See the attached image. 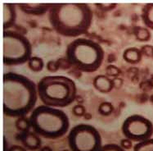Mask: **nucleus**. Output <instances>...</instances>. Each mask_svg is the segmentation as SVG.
I'll use <instances>...</instances> for the list:
<instances>
[{"mask_svg":"<svg viewBox=\"0 0 153 151\" xmlns=\"http://www.w3.org/2000/svg\"><path fill=\"white\" fill-rule=\"evenodd\" d=\"M30 121L33 132L48 140H56L66 135L70 127L69 117L57 108L39 105L32 111Z\"/></svg>","mask_w":153,"mask_h":151,"instance_id":"obj_5","label":"nucleus"},{"mask_svg":"<svg viewBox=\"0 0 153 151\" xmlns=\"http://www.w3.org/2000/svg\"><path fill=\"white\" fill-rule=\"evenodd\" d=\"M134 34L136 40L139 42H147L150 40L152 38L150 30L147 27L137 26L134 29Z\"/></svg>","mask_w":153,"mask_h":151,"instance_id":"obj_15","label":"nucleus"},{"mask_svg":"<svg viewBox=\"0 0 153 151\" xmlns=\"http://www.w3.org/2000/svg\"><path fill=\"white\" fill-rule=\"evenodd\" d=\"M133 151H153V138L137 142L134 146Z\"/></svg>","mask_w":153,"mask_h":151,"instance_id":"obj_18","label":"nucleus"},{"mask_svg":"<svg viewBox=\"0 0 153 151\" xmlns=\"http://www.w3.org/2000/svg\"><path fill=\"white\" fill-rule=\"evenodd\" d=\"M46 67H47V69L49 72L55 73L56 71H58L60 68L59 62L58 61H54V60H50V61L48 62Z\"/></svg>","mask_w":153,"mask_h":151,"instance_id":"obj_25","label":"nucleus"},{"mask_svg":"<svg viewBox=\"0 0 153 151\" xmlns=\"http://www.w3.org/2000/svg\"><path fill=\"white\" fill-rule=\"evenodd\" d=\"M61 151H71V150H61Z\"/></svg>","mask_w":153,"mask_h":151,"instance_id":"obj_31","label":"nucleus"},{"mask_svg":"<svg viewBox=\"0 0 153 151\" xmlns=\"http://www.w3.org/2000/svg\"><path fill=\"white\" fill-rule=\"evenodd\" d=\"M120 146L122 148L125 149V150H130V149L133 147V143H132V141L128 140L127 138H125L121 140L120 141Z\"/></svg>","mask_w":153,"mask_h":151,"instance_id":"obj_26","label":"nucleus"},{"mask_svg":"<svg viewBox=\"0 0 153 151\" xmlns=\"http://www.w3.org/2000/svg\"><path fill=\"white\" fill-rule=\"evenodd\" d=\"M113 83H114V88H120L123 84V80L120 77H116V78L112 79Z\"/></svg>","mask_w":153,"mask_h":151,"instance_id":"obj_28","label":"nucleus"},{"mask_svg":"<svg viewBox=\"0 0 153 151\" xmlns=\"http://www.w3.org/2000/svg\"><path fill=\"white\" fill-rule=\"evenodd\" d=\"M32 45L28 38L15 31H3V61L5 66H19L31 58Z\"/></svg>","mask_w":153,"mask_h":151,"instance_id":"obj_6","label":"nucleus"},{"mask_svg":"<svg viewBox=\"0 0 153 151\" xmlns=\"http://www.w3.org/2000/svg\"><path fill=\"white\" fill-rule=\"evenodd\" d=\"M67 140L71 151H99L102 147L100 133L89 124L80 123L73 126Z\"/></svg>","mask_w":153,"mask_h":151,"instance_id":"obj_7","label":"nucleus"},{"mask_svg":"<svg viewBox=\"0 0 153 151\" xmlns=\"http://www.w3.org/2000/svg\"><path fill=\"white\" fill-rule=\"evenodd\" d=\"M16 140L21 142L26 150L30 151L39 150L42 145L40 135L30 131L26 132H20L16 135Z\"/></svg>","mask_w":153,"mask_h":151,"instance_id":"obj_9","label":"nucleus"},{"mask_svg":"<svg viewBox=\"0 0 153 151\" xmlns=\"http://www.w3.org/2000/svg\"><path fill=\"white\" fill-rule=\"evenodd\" d=\"M22 13L31 16H43L48 13L52 3H18L16 4Z\"/></svg>","mask_w":153,"mask_h":151,"instance_id":"obj_10","label":"nucleus"},{"mask_svg":"<svg viewBox=\"0 0 153 151\" xmlns=\"http://www.w3.org/2000/svg\"><path fill=\"white\" fill-rule=\"evenodd\" d=\"M39 151H53V150L49 146H43L39 150Z\"/></svg>","mask_w":153,"mask_h":151,"instance_id":"obj_29","label":"nucleus"},{"mask_svg":"<svg viewBox=\"0 0 153 151\" xmlns=\"http://www.w3.org/2000/svg\"><path fill=\"white\" fill-rule=\"evenodd\" d=\"M143 54L141 52L140 49H137L136 47H129L127 48L123 52V59L125 60L126 63L129 64H137L141 62L143 58Z\"/></svg>","mask_w":153,"mask_h":151,"instance_id":"obj_13","label":"nucleus"},{"mask_svg":"<svg viewBox=\"0 0 153 151\" xmlns=\"http://www.w3.org/2000/svg\"><path fill=\"white\" fill-rule=\"evenodd\" d=\"M15 126L20 132H30L31 128V124L30 121V117L26 116H22L17 117L15 122Z\"/></svg>","mask_w":153,"mask_h":151,"instance_id":"obj_16","label":"nucleus"},{"mask_svg":"<svg viewBox=\"0 0 153 151\" xmlns=\"http://www.w3.org/2000/svg\"><path fill=\"white\" fill-rule=\"evenodd\" d=\"M97 111L102 116H109L114 112V106L110 102H103L99 104Z\"/></svg>","mask_w":153,"mask_h":151,"instance_id":"obj_19","label":"nucleus"},{"mask_svg":"<svg viewBox=\"0 0 153 151\" xmlns=\"http://www.w3.org/2000/svg\"><path fill=\"white\" fill-rule=\"evenodd\" d=\"M28 67L34 73H39L44 69V60L41 58L37 56L31 57V58L29 60Z\"/></svg>","mask_w":153,"mask_h":151,"instance_id":"obj_17","label":"nucleus"},{"mask_svg":"<svg viewBox=\"0 0 153 151\" xmlns=\"http://www.w3.org/2000/svg\"><path fill=\"white\" fill-rule=\"evenodd\" d=\"M72 112L75 114V116L77 117H82L86 113V108L84 105L82 104H77L75 105L73 108H72Z\"/></svg>","mask_w":153,"mask_h":151,"instance_id":"obj_24","label":"nucleus"},{"mask_svg":"<svg viewBox=\"0 0 153 151\" xmlns=\"http://www.w3.org/2000/svg\"><path fill=\"white\" fill-rule=\"evenodd\" d=\"M104 56L100 44L87 38H77L66 46V58L70 66L83 73H94L99 69Z\"/></svg>","mask_w":153,"mask_h":151,"instance_id":"obj_4","label":"nucleus"},{"mask_svg":"<svg viewBox=\"0 0 153 151\" xmlns=\"http://www.w3.org/2000/svg\"><path fill=\"white\" fill-rule=\"evenodd\" d=\"M93 85L102 94H108L114 88L113 80L106 75H97L94 77Z\"/></svg>","mask_w":153,"mask_h":151,"instance_id":"obj_12","label":"nucleus"},{"mask_svg":"<svg viewBox=\"0 0 153 151\" xmlns=\"http://www.w3.org/2000/svg\"><path fill=\"white\" fill-rule=\"evenodd\" d=\"M121 130L125 138L132 141H143L153 135V123L146 117L133 114L125 118Z\"/></svg>","mask_w":153,"mask_h":151,"instance_id":"obj_8","label":"nucleus"},{"mask_svg":"<svg viewBox=\"0 0 153 151\" xmlns=\"http://www.w3.org/2000/svg\"><path fill=\"white\" fill-rule=\"evenodd\" d=\"M141 17L145 27L153 31V3H146L143 7Z\"/></svg>","mask_w":153,"mask_h":151,"instance_id":"obj_14","label":"nucleus"},{"mask_svg":"<svg viewBox=\"0 0 153 151\" xmlns=\"http://www.w3.org/2000/svg\"><path fill=\"white\" fill-rule=\"evenodd\" d=\"M8 151H28V150H26L23 145H14L8 149Z\"/></svg>","mask_w":153,"mask_h":151,"instance_id":"obj_27","label":"nucleus"},{"mask_svg":"<svg viewBox=\"0 0 153 151\" xmlns=\"http://www.w3.org/2000/svg\"><path fill=\"white\" fill-rule=\"evenodd\" d=\"M37 85L22 74L7 73L3 77V110L10 117L26 116L34 109L37 102Z\"/></svg>","mask_w":153,"mask_h":151,"instance_id":"obj_1","label":"nucleus"},{"mask_svg":"<svg viewBox=\"0 0 153 151\" xmlns=\"http://www.w3.org/2000/svg\"><path fill=\"white\" fill-rule=\"evenodd\" d=\"M38 95L44 105L65 108L75 99L77 89L75 81L65 76H46L37 84Z\"/></svg>","mask_w":153,"mask_h":151,"instance_id":"obj_3","label":"nucleus"},{"mask_svg":"<svg viewBox=\"0 0 153 151\" xmlns=\"http://www.w3.org/2000/svg\"><path fill=\"white\" fill-rule=\"evenodd\" d=\"M142 54L147 58H153V45L151 44H145L143 45L140 49Z\"/></svg>","mask_w":153,"mask_h":151,"instance_id":"obj_23","label":"nucleus"},{"mask_svg":"<svg viewBox=\"0 0 153 151\" xmlns=\"http://www.w3.org/2000/svg\"><path fill=\"white\" fill-rule=\"evenodd\" d=\"M94 19L93 10L87 3H52L48 21L60 35L76 38L86 34Z\"/></svg>","mask_w":153,"mask_h":151,"instance_id":"obj_2","label":"nucleus"},{"mask_svg":"<svg viewBox=\"0 0 153 151\" xmlns=\"http://www.w3.org/2000/svg\"><path fill=\"white\" fill-rule=\"evenodd\" d=\"M106 75L109 77H114V78H116L118 77L119 76L121 75V70L118 67L115 66V65H108V66L106 67Z\"/></svg>","mask_w":153,"mask_h":151,"instance_id":"obj_20","label":"nucleus"},{"mask_svg":"<svg viewBox=\"0 0 153 151\" xmlns=\"http://www.w3.org/2000/svg\"><path fill=\"white\" fill-rule=\"evenodd\" d=\"M99 151H125V150L117 144H106L102 145Z\"/></svg>","mask_w":153,"mask_h":151,"instance_id":"obj_22","label":"nucleus"},{"mask_svg":"<svg viewBox=\"0 0 153 151\" xmlns=\"http://www.w3.org/2000/svg\"><path fill=\"white\" fill-rule=\"evenodd\" d=\"M15 3H4L3 6V31L9 30L15 25L16 20V10Z\"/></svg>","mask_w":153,"mask_h":151,"instance_id":"obj_11","label":"nucleus"},{"mask_svg":"<svg viewBox=\"0 0 153 151\" xmlns=\"http://www.w3.org/2000/svg\"><path fill=\"white\" fill-rule=\"evenodd\" d=\"M150 102H151V103H152V104H153V94L150 97Z\"/></svg>","mask_w":153,"mask_h":151,"instance_id":"obj_30","label":"nucleus"},{"mask_svg":"<svg viewBox=\"0 0 153 151\" xmlns=\"http://www.w3.org/2000/svg\"><path fill=\"white\" fill-rule=\"evenodd\" d=\"M95 6L102 12H109L111 10L115 9L117 6L116 3H95Z\"/></svg>","mask_w":153,"mask_h":151,"instance_id":"obj_21","label":"nucleus"}]
</instances>
